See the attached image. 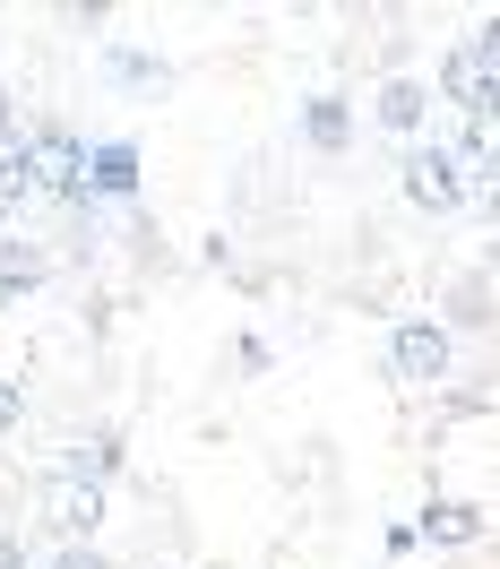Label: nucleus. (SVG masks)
Segmentation results:
<instances>
[{"mask_svg": "<svg viewBox=\"0 0 500 569\" xmlns=\"http://www.w3.org/2000/svg\"><path fill=\"white\" fill-rule=\"evenodd\" d=\"M423 87H431V104H458V121H492V104H500V36L492 27L458 36Z\"/></svg>", "mask_w": 500, "mask_h": 569, "instance_id": "f257e3e1", "label": "nucleus"}, {"mask_svg": "<svg viewBox=\"0 0 500 569\" xmlns=\"http://www.w3.org/2000/svg\"><path fill=\"white\" fill-rule=\"evenodd\" d=\"M397 173H406V199H414L423 216H458L466 199H483V190H474V181L458 173V156H449L440 139H414V147H406V164H397Z\"/></svg>", "mask_w": 500, "mask_h": 569, "instance_id": "f03ea898", "label": "nucleus"}, {"mask_svg": "<svg viewBox=\"0 0 500 569\" xmlns=\"http://www.w3.org/2000/svg\"><path fill=\"white\" fill-rule=\"evenodd\" d=\"M36 509H43V527L61 535V543H96L104 518H112V492L70 483V475H43V483H36Z\"/></svg>", "mask_w": 500, "mask_h": 569, "instance_id": "7ed1b4c3", "label": "nucleus"}, {"mask_svg": "<svg viewBox=\"0 0 500 569\" xmlns=\"http://www.w3.org/2000/svg\"><path fill=\"white\" fill-rule=\"evenodd\" d=\"M449 355H458V337L440 320H397L389 328V371L406 389H440V380H449Z\"/></svg>", "mask_w": 500, "mask_h": 569, "instance_id": "20e7f679", "label": "nucleus"}, {"mask_svg": "<svg viewBox=\"0 0 500 569\" xmlns=\"http://www.w3.org/2000/svg\"><path fill=\"white\" fill-rule=\"evenodd\" d=\"M52 475H70V483H96V492H112V483L130 475V440H121V423L78 431L70 449H61V466H52Z\"/></svg>", "mask_w": 500, "mask_h": 569, "instance_id": "39448f33", "label": "nucleus"}, {"mask_svg": "<svg viewBox=\"0 0 500 569\" xmlns=\"http://www.w3.org/2000/svg\"><path fill=\"white\" fill-rule=\"evenodd\" d=\"M87 199L139 208V139H87Z\"/></svg>", "mask_w": 500, "mask_h": 569, "instance_id": "423d86ee", "label": "nucleus"}, {"mask_svg": "<svg viewBox=\"0 0 500 569\" xmlns=\"http://www.w3.org/2000/svg\"><path fill=\"white\" fill-rule=\"evenodd\" d=\"M371 121H380V130H389V139H423V121H431V87L414 70H389L380 78V87H371Z\"/></svg>", "mask_w": 500, "mask_h": 569, "instance_id": "0eeeda50", "label": "nucleus"}, {"mask_svg": "<svg viewBox=\"0 0 500 569\" xmlns=\"http://www.w3.org/2000/svg\"><path fill=\"white\" fill-rule=\"evenodd\" d=\"M414 543H431V552L483 543V500H449V492H431L423 509H414Z\"/></svg>", "mask_w": 500, "mask_h": 569, "instance_id": "6e6552de", "label": "nucleus"}, {"mask_svg": "<svg viewBox=\"0 0 500 569\" xmlns=\"http://www.w3.org/2000/svg\"><path fill=\"white\" fill-rule=\"evenodd\" d=\"M43 277H52V250L36 233H0V311H18Z\"/></svg>", "mask_w": 500, "mask_h": 569, "instance_id": "1a4fd4ad", "label": "nucleus"}, {"mask_svg": "<svg viewBox=\"0 0 500 569\" xmlns=\"http://www.w3.org/2000/svg\"><path fill=\"white\" fill-rule=\"evenodd\" d=\"M302 147H311V156H346V147H354V104H346V96H311V104H302Z\"/></svg>", "mask_w": 500, "mask_h": 569, "instance_id": "9d476101", "label": "nucleus"}, {"mask_svg": "<svg viewBox=\"0 0 500 569\" xmlns=\"http://www.w3.org/2000/svg\"><path fill=\"white\" fill-rule=\"evenodd\" d=\"M440 328H449V337H458V328H466V337H483V328H492V268H483V259L458 277V293H449V320H440Z\"/></svg>", "mask_w": 500, "mask_h": 569, "instance_id": "9b49d317", "label": "nucleus"}, {"mask_svg": "<svg viewBox=\"0 0 500 569\" xmlns=\"http://www.w3.org/2000/svg\"><path fill=\"white\" fill-rule=\"evenodd\" d=\"M104 70L121 78V87H164V78H173V61H164V52H130V43H112Z\"/></svg>", "mask_w": 500, "mask_h": 569, "instance_id": "f8f14e48", "label": "nucleus"}, {"mask_svg": "<svg viewBox=\"0 0 500 569\" xmlns=\"http://www.w3.org/2000/svg\"><path fill=\"white\" fill-rule=\"evenodd\" d=\"M233 362H242L250 380H259V371H277V346H268L259 328H242V337H233Z\"/></svg>", "mask_w": 500, "mask_h": 569, "instance_id": "ddd939ff", "label": "nucleus"}, {"mask_svg": "<svg viewBox=\"0 0 500 569\" xmlns=\"http://www.w3.org/2000/svg\"><path fill=\"white\" fill-rule=\"evenodd\" d=\"M43 569H112V552H104V543H61Z\"/></svg>", "mask_w": 500, "mask_h": 569, "instance_id": "4468645a", "label": "nucleus"}, {"mask_svg": "<svg viewBox=\"0 0 500 569\" xmlns=\"http://www.w3.org/2000/svg\"><path fill=\"white\" fill-rule=\"evenodd\" d=\"M18 423H27V389H18V380H0V440H9Z\"/></svg>", "mask_w": 500, "mask_h": 569, "instance_id": "2eb2a0df", "label": "nucleus"}, {"mask_svg": "<svg viewBox=\"0 0 500 569\" xmlns=\"http://www.w3.org/2000/svg\"><path fill=\"white\" fill-rule=\"evenodd\" d=\"M0 569H36V561H27V535H18V527H0Z\"/></svg>", "mask_w": 500, "mask_h": 569, "instance_id": "dca6fc26", "label": "nucleus"}, {"mask_svg": "<svg viewBox=\"0 0 500 569\" xmlns=\"http://www.w3.org/2000/svg\"><path fill=\"white\" fill-rule=\"evenodd\" d=\"M18 139V104H9V87H0V147Z\"/></svg>", "mask_w": 500, "mask_h": 569, "instance_id": "f3484780", "label": "nucleus"}]
</instances>
